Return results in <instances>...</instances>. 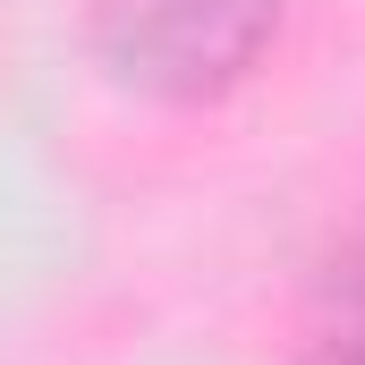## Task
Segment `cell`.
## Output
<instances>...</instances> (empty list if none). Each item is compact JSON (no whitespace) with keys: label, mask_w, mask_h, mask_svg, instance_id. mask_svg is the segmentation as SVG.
Here are the masks:
<instances>
[{"label":"cell","mask_w":365,"mask_h":365,"mask_svg":"<svg viewBox=\"0 0 365 365\" xmlns=\"http://www.w3.org/2000/svg\"><path fill=\"white\" fill-rule=\"evenodd\" d=\"M280 34V0H93V51L128 93L212 102Z\"/></svg>","instance_id":"cell-1"},{"label":"cell","mask_w":365,"mask_h":365,"mask_svg":"<svg viewBox=\"0 0 365 365\" xmlns=\"http://www.w3.org/2000/svg\"><path fill=\"white\" fill-rule=\"evenodd\" d=\"M306 365H365V238L340 247L306 297Z\"/></svg>","instance_id":"cell-2"}]
</instances>
